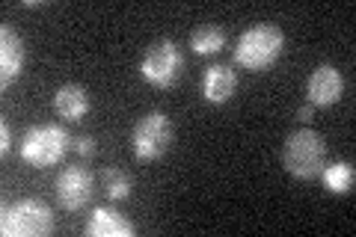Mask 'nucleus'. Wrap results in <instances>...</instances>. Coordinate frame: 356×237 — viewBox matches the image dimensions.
Wrapping results in <instances>:
<instances>
[{"label": "nucleus", "instance_id": "nucleus-1", "mask_svg": "<svg viewBox=\"0 0 356 237\" xmlns=\"http://www.w3.org/2000/svg\"><path fill=\"white\" fill-rule=\"evenodd\" d=\"M285 51V33L280 24H255L250 30L241 33V39L235 44V51H232V56H235V63L241 65V69L247 72H264L270 69V65L280 63V56Z\"/></svg>", "mask_w": 356, "mask_h": 237}, {"label": "nucleus", "instance_id": "nucleus-2", "mask_svg": "<svg viewBox=\"0 0 356 237\" xmlns=\"http://www.w3.org/2000/svg\"><path fill=\"white\" fill-rule=\"evenodd\" d=\"M324 163H327V142L318 131L300 128L288 133L282 145V166L288 175L300 178V181H312V178L321 175Z\"/></svg>", "mask_w": 356, "mask_h": 237}, {"label": "nucleus", "instance_id": "nucleus-3", "mask_svg": "<svg viewBox=\"0 0 356 237\" xmlns=\"http://www.w3.org/2000/svg\"><path fill=\"white\" fill-rule=\"evenodd\" d=\"M72 133L65 131L60 122H44V125H33L24 140H21L18 152L21 157L36 166V169H48V166H57L65 154L72 149Z\"/></svg>", "mask_w": 356, "mask_h": 237}, {"label": "nucleus", "instance_id": "nucleus-4", "mask_svg": "<svg viewBox=\"0 0 356 237\" xmlns=\"http://www.w3.org/2000/svg\"><path fill=\"white\" fill-rule=\"evenodd\" d=\"M0 231L3 237H48L54 231V211L42 199H18L15 205H3Z\"/></svg>", "mask_w": 356, "mask_h": 237}, {"label": "nucleus", "instance_id": "nucleus-5", "mask_svg": "<svg viewBox=\"0 0 356 237\" xmlns=\"http://www.w3.org/2000/svg\"><path fill=\"white\" fill-rule=\"evenodd\" d=\"M184 74V56L172 39L152 42L140 60V77L154 89H172Z\"/></svg>", "mask_w": 356, "mask_h": 237}, {"label": "nucleus", "instance_id": "nucleus-6", "mask_svg": "<svg viewBox=\"0 0 356 237\" xmlns=\"http://www.w3.org/2000/svg\"><path fill=\"white\" fill-rule=\"evenodd\" d=\"M172 145V122L166 113L152 110L131 131V149L137 161H161Z\"/></svg>", "mask_w": 356, "mask_h": 237}, {"label": "nucleus", "instance_id": "nucleus-7", "mask_svg": "<svg viewBox=\"0 0 356 237\" xmlns=\"http://www.w3.org/2000/svg\"><path fill=\"white\" fill-rule=\"evenodd\" d=\"M54 193H57V202L63 211H69V213L83 211L95 193V175L83 163L65 166L57 175V181H54Z\"/></svg>", "mask_w": 356, "mask_h": 237}, {"label": "nucleus", "instance_id": "nucleus-8", "mask_svg": "<svg viewBox=\"0 0 356 237\" xmlns=\"http://www.w3.org/2000/svg\"><path fill=\"white\" fill-rule=\"evenodd\" d=\"M344 95V77L341 72L336 69V65H318L315 72L309 74V81H306V98H309V104L312 107H332L336 101H341Z\"/></svg>", "mask_w": 356, "mask_h": 237}, {"label": "nucleus", "instance_id": "nucleus-9", "mask_svg": "<svg viewBox=\"0 0 356 237\" xmlns=\"http://www.w3.org/2000/svg\"><path fill=\"white\" fill-rule=\"evenodd\" d=\"M27 54H24V42H21L18 30H13L9 24L0 27V86L9 89L21 72H24Z\"/></svg>", "mask_w": 356, "mask_h": 237}, {"label": "nucleus", "instance_id": "nucleus-10", "mask_svg": "<svg viewBox=\"0 0 356 237\" xmlns=\"http://www.w3.org/2000/svg\"><path fill=\"white\" fill-rule=\"evenodd\" d=\"M86 237H134L137 234V225H134L119 208L102 205L89 213V220L83 225Z\"/></svg>", "mask_w": 356, "mask_h": 237}, {"label": "nucleus", "instance_id": "nucleus-11", "mask_svg": "<svg viewBox=\"0 0 356 237\" xmlns=\"http://www.w3.org/2000/svg\"><path fill=\"white\" fill-rule=\"evenodd\" d=\"M238 92V74L229 69V65H211V69H205L202 74V98L208 101V104L214 107H222L229 104L232 98H235Z\"/></svg>", "mask_w": 356, "mask_h": 237}, {"label": "nucleus", "instance_id": "nucleus-12", "mask_svg": "<svg viewBox=\"0 0 356 237\" xmlns=\"http://www.w3.org/2000/svg\"><path fill=\"white\" fill-rule=\"evenodd\" d=\"M54 110L65 122H81L89 110H92V98H89L86 86L81 83H63L54 92Z\"/></svg>", "mask_w": 356, "mask_h": 237}, {"label": "nucleus", "instance_id": "nucleus-13", "mask_svg": "<svg viewBox=\"0 0 356 237\" xmlns=\"http://www.w3.org/2000/svg\"><path fill=\"white\" fill-rule=\"evenodd\" d=\"M321 181L330 190L332 196H350L353 184H356V169L350 161H339V163H324L321 169Z\"/></svg>", "mask_w": 356, "mask_h": 237}, {"label": "nucleus", "instance_id": "nucleus-14", "mask_svg": "<svg viewBox=\"0 0 356 237\" xmlns=\"http://www.w3.org/2000/svg\"><path fill=\"white\" fill-rule=\"evenodd\" d=\"M191 48L199 56L220 54L222 48H226V33H222V27H217V24H202L191 36Z\"/></svg>", "mask_w": 356, "mask_h": 237}, {"label": "nucleus", "instance_id": "nucleus-15", "mask_svg": "<svg viewBox=\"0 0 356 237\" xmlns=\"http://www.w3.org/2000/svg\"><path fill=\"white\" fill-rule=\"evenodd\" d=\"M104 187H107V196L113 202H125L134 193V178L128 172H122V169L110 166V169H104Z\"/></svg>", "mask_w": 356, "mask_h": 237}, {"label": "nucleus", "instance_id": "nucleus-16", "mask_svg": "<svg viewBox=\"0 0 356 237\" xmlns=\"http://www.w3.org/2000/svg\"><path fill=\"white\" fill-rule=\"evenodd\" d=\"M74 152L83 157V161H89V157H95L98 145H95V137H77L74 140Z\"/></svg>", "mask_w": 356, "mask_h": 237}, {"label": "nucleus", "instance_id": "nucleus-17", "mask_svg": "<svg viewBox=\"0 0 356 237\" xmlns=\"http://www.w3.org/2000/svg\"><path fill=\"white\" fill-rule=\"evenodd\" d=\"M13 149V137H9V122H0V154H9Z\"/></svg>", "mask_w": 356, "mask_h": 237}, {"label": "nucleus", "instance_id": "nucleus-18", "mask_svg": "<svg viewBox=\"0 0 356 237\" xmlns=\"http://www.w3.org/2000/svg\"><path fill=\"white\" fill-rule=\"evenodd\" d=\"M312 116H315V107H312V104H303V107L297 110V119L300 122H312Z\"/></svg>", "mask_w": 356, "mask_h": 237}]
</instances>
